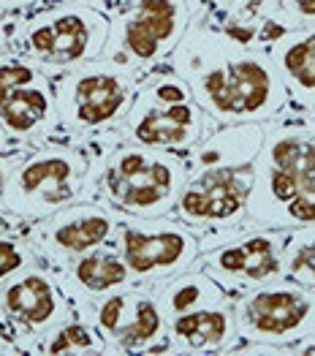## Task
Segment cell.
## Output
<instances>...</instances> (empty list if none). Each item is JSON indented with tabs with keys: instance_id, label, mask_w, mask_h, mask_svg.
<instances>
[{
	"instance_id": "cell-15",
	"label": "cell",
	"mask_w": 315,
	"mask_h": 356,
	"mask_svg": "<svg viewBox=\"0 0 315 356\" xmlns=\"http://www.w3.org/2000/svg\"><path fill=\"white\" fill-rule=\"evenodd\" d=\"M250 185L253 163L234 169L191 172L172 215L199 234L239 226L245 220Z\"/></svg>"
},
{
	"instance_id": "cell-4",
	"label": "cell",
	"mask_w": 315,
	"mask_h": 356,
	"mask_svg": "<svg viewBox=\"0 0 315 356\" xmlns=\"http://www.w3.org/2000/svg\"><path fill=\"white\" fill-rule=\"evenodd\" d=\"M92 182V163L79 147L47 145L19 158L6 179L0 212L35 223L52 212L87 199Z\"/></svg>"
},
{
	"instance_id": "cell-21",
	"label": "cell",
	"mask_w": 315,
	"mask_h": 356,
	"mask_svg": "<svg viewBox=\"0 0 315 356\" xmlns=\"http://www.w3.org/2000/svg\"><path fill=\"white\" fill-rule=\"evenodd\" d=\"M152 294L158 299L166 321L182 313H193L201 307H212V305H223L231 302V297L223 291L220 283H215L204 269L191 267L174 277L152 283Z\"/></svg>"
},
{
	"instance_id": "cell-29",
	"label": "cell",
	"mask_w": 315,
	"mask_h": 356,
	"mask_svg": "<svg viewBox=\"0 0 315 356\" xmlns=\"http://www.w3.org/2000/svg\"><path fill=\"white\" fill-rule=\"evenodd\" d=\"M35 3L38 0H0V14H17V11H25Z\"/></svg>"
},
{
	"instance_id": "cell-8",
	"label": "cell",
	"mask_w": 315,
	"mask_h": 356,
	"mask_svg": "<svg viewBox=\"0 0 315 356\" xmlns=\"http://www.w3.org/2000/svg\"><path fill=\"white\" fill-rule=\"evenodd\" d=\"M242 354H286L315 332V289L275 277L231 299Z\"/></svg>"
},
{
	"instance_id": "cell-30",
	"label": "cell",
	"mask_w": 315,
	"mask_h": 356,
	"mask_svg": "<svg viewBox=\"0 0 315 356\" xmlns=\"http://www.w3.org/2000/svg\"><path fill=\"white\" fill-rule=\"evenodd\" d=\"M14 147H17V142H14V139L6 134V128L0 125V155H6V152H17Z\"/></svg>"
},
{
	"instance_id": "cell-6",
	"label": "cell",
	"mask_w": 315,
	"mask_h": 356,
	"mask_svg": "<svg viewBox=\"0 0 315 356\" xmlns=\"http://www.w3.org/2000/svg\"><path fill=\"white\" fill-rule=\"evenodd\" d=\"M109 41V14L79 0H58L22 22V58L35 63L52 79L104 58Z\"/></svg>"
},
{
	"instance_id": "cell-10",
	"label": "cell",
	"mask_w": 315,
	"mask_h": 356,
	"mask_svg": "<svg viewBox=\"0 0 315 356\" xmlns=\"http://www.w3.org/2000/svg\"><path fill=\"white\" fill-rule=\"evenodd\" d=\"M283 229L253 226H231L220 232L201 234V256L196 267L204 269L215 283L223 286L231 299L248 289L283 277Z\"/></svg>"
},
{
	"instance_id": "cell-28",
	"label": "cell",
	"mask_w": 315,
	"mask_h": 356,
	"mask_svg": "<svg viewBox=\"0 0 315 356\" xmlns=\"http://www.w3.org/2000/svg\"><path fill=\"white\" fill-rule=\"evenodd\" d=\"M22 155H0V196H3V188H6V179L11 175V169L19 163Z\"/></svg>"
},
{
	"instance_id": "cell-18",
	"label": "cell",
	"mask_w": 315,
	"mask_h": 356,
	"mask_svg": "<svg viewBox=\"0 0 315 356\" xmlns=\"http://www.w3.org/2000/svg\"><path fill=\"white\" fill-rule=\"evenodd\" d=\"M58 277L65 294L74 302V310L85 316L92 302L134 283L117 248H98L79 259H71L68 264H60Z\"/></svg>"
},
{
	"instance_id": "cell-12",
	"label": "cell",
	"mask_w": 315,
	"mask_h": 356,
	"mask_svg": "<svg viewBox=\"0 0 315 356\" xmlns=\"http://www.w3.org/2000/svg\"><path fill=\"white\" fill-rule=\"evenodd\" d=\"M0 125L17 145L60 131L55 79L22 55H0Z\"/></svg>"
},
{
	"instance_id": "cell-2",
	"label": "cell",
	"mask_w": 315,
	"mask_h": 356,
	"mask_svg": "<svg viewBox=\"0 0 315 356\" xmlns=\"http://www.w3.org/2000/svg\"><path fill=\"white\" fill-rule=\"evenodd\" d=\"M245 220L283 232L315 226V131L302 109L264 122Z\"/></svg>"
},
{
	"instance_id": "cell-22",
	"label": "cell",
	"mask_w": 315,
	"mask_h": 356,
	"mask_svg": "<svg viewBox=\"0 0 315 356\" xmlns=\"http://www.w3.org/2000/svg\"><path fill=\"white\" fill-rule=\"evenodd\" d=\"M41 354L49 356H79V354H106V343L95 324L85 313H74L60 327H55L41 340Z\"/></svg>"
},
{
	"instance_id": "cell-31",
	"label": "cell",
	"mask_w": 315,
	"mask_h": 356,
	"mask_svg": "<svg viewBox=\"0 0 315 356\" xmlns=\"http://www.w3.org/2000/svg\"><path fill=\"white\" fill-rule=\"evenodd\" d=\"M0 354H17V343L8 340L6 334H0Z\"/></svg>"
},
{
	"instance_id": "cell-3",
	"label": "cell",
	"mask_w": 315,
	"mask_h": 356,
	"mask_svg": "<svg viewBox=\"0 0 315 356\" xmlns=\"http://www.w3.org/2000/svg\"><path fill=\"white\" fill-rule=\"evenodd\" d=\"M188 158L174 149L122 142L98 169V191L122 218L172 215L188 182Z\"/></svg>"
},
{
	"instance_id": "cell-20",
	"label": "cell",
	"mask_w": 315,
	"mask_h": 356,
	"mask_svg": "<svg viewBox=\"0 0 315 356\" xmlns=\"http://www.w3.org/2000/svg\"><path fill=\"white\" fill-rule=\"evenodd\" d=\"M264 145V122H234L212 128L196 147L191 149L188 169H234L250 166Z\"/></svg>"
},
{
	"instance_id": "cell-25",
	"label": "cell",
	"mask_w": 315,
	"mask_h": 356,
	"mask_svg": "<svg viewBox=\"0 0 315 356\" xmlns=\"http://www.w3.org/2000/svg\"><path fill=\"white\" fill-rule=\"evenodd\" d=\"M280 6L291 14V19L296 25L315 22V0H280Z\"/></svg>"
},
{
	"instance_id": "cell-9",
	"label": "cell",
	"mask_w": 315,
	"mask_h": 356,
	"mask_svg": "<svg viewBox=\"0 0 315 356\" xmlns=\"http://www.w3.org/2000/svg\"><path fill=\"white\" fill-rule=\"evenodd\" d=\"M191 25V0H115L104 58L144 76L172 58Z\"/></svg>"
},
{
	"instance_id": "cell-27",
	"label": "cell",
	"mask_w": 315,
	"mask_h": 356,
	"mask_svg": "<svg viewBox=\"0 0 315 356\" xmlns=\"http://www.w3.org/2000/svg\"><path fill=\"white\" fill-rule=\"evenodd\" d=\"M286 354H296V356H315V332L313 334H307L305 340H299V343H293V346H288Z\"/></svg>"
},
{
	"instance_id": "cell-7",
	"label": "cell",
	"mask_w": 315,
	"mask_h": 356,
	"mask_svg": "<svg viewBox=\"0 0 315 356\" xmlns=\"http://www.w3.org/2000/svg\"><path fill=\"white\" fill-rule=\"evenodd\" d=\"M142 74L98 58L76 65L55 79L60 131L71 136H90L122 125L128 118Z\"/></svg>"
},
{
	"instance_id": "cell-24",
	"label": "cell",
	"mask_w": 315,
	"mask_h": 356,
	"mask_svg": "<svg viewBox=\"0 0 315 356\" xmlns=\"http://www.w3.org/2000/svg\"><path fill=\"white\" fill-rule=\"evenodd\" d=\"M35 248L28 237H14V234H0V283L8 277L19 275L22 269L35 264Z\"/></svg>"
},
{
	"instance_id": "cell-23",
	"label": "cell",
	"mask_w": 315,
	"mask_h": 356,
	"mask_svg": "<svg viewBox=\"0 0 315 356\" xmlns=\"http://www.w3.org/2000/svg\"><path fill=\"white\" fill-rule=\"evenodd\" d=\"M280 261H283V277L315 289V226L286 232Z\"/></svg>"
},
{
	"instance_id": "cell-26",
	"label": "cell",
	"mask_w": 315,
	"mask_h": 356,
	"mask_svg": "<svg viewBox=\"0 0 315 356\" xmlns=\"http://www.w3.org/2000/svg\"><path fill=\"white\" fill-rule=\"evenodd\" d=\"M207 3L212 6V11H215L218 22H223V19L236 17L239 11H245V8L256 6V3H261V0H207Z\"/></svg>"
},
{
	"instance_id": "cell-1",
	"label": "cell",
	"mask_w": 315,
	"mask_h": 356,
	"mask_svg": "<svg viewBox=\"0 0 315 356\" xmlns=\"http://www.w3.org/2000/svg\"><path fill=\"white\" fill-rule=\"evenodd\" d=\"M169 60L218 125L269 122L291 109L286 82L269 52L234 41L212 22L193 19Z\"/></svg>"
},
{
	"instance_id": "cell-5",
	"label": "cell",
	"mask_w": 315,
	"mask_h": 356,
	"mask_svg": "<svg viewBox=\"0 0 315 356\" xmlns=\"http://www.w3.org/2000/svg\"><path fill=\"white\" fill-rule=\"evenodd\" d=\"M212 128H218V122L196 104L188 82L174 68L144 74L134 106L122 120L125 142L182 155H188Z\"/></svg>"
},
{
	"instance_id": "cell-32",
	"label": "cell",
	"mask_w": 315,
	"mask_h": 356,
	"mask_svg": "<svg viewBox=\"0 0 315 356\" xmlns=\"http://www.w3.org/2000/svg\"><path fill=\"white\" fill-rule=\"evenodd\" d=\"M3 38H6V28H3V19H0V49H3Z\"/></svg>"
},
{
	"instance_id": "cell-33",
	"label": "cell",
	"mask_w": 315,
	"mask_h": 356,
	"mask_svg": "<svg viewBox=\"0 0 315 356\" xmlns=\"http://www.w3.org/2000/svg\"><path fill=\"white\" fill-rule=\"evenodd\" d=\"M79 3H90V6H95V8H98V3H104V0H79Z\"/></svg>"
},
{
	"instance_id": "cell-17",
	"label": "cell",
	"mask_w": 315,
	"mask_h": 356,
	"mask_svg": "<svg viewBox=\"0 0 315 356\" xmlns=\"http://www.w3.org/2000/svg\"><path fill=\"white\" fill-rule=\"evenodd\" d=\"M239 343L231 302L182 313L166 321V351L174 354H223Z\"/></svg>"
},
{
	"instance_id": "cell-19",
	"label": "cell",
	"mask_w": 315,
	"mask_h": 356,
	"mask_svg": "<svg viewBox=\"0 0 315 356\" xmlns=\"http://www.w3.org/2000/svg\"><path fill=\"white\" fill-rule=\"evenodd\" d=\"M293 109H315V22L288 30L269 49Z\"/></svg>"
},
{
	"instance_id": "cell-13",
	"label": "cell",
	"mask_w": 315,
	"mask_h": 356,
	"mask_svg": "<svg viewBox=\"0 0 315 356\" xmlns=\"http://www.w3.org/2000/svg\"><path fill=\"white\" fill-rule=\"evenodd\" d=\"M87 318L106 343V354L166 351V316L152 286L128 283L90 305Z\"/></svg>"
},
{
	"instance_id": "cell-16",
	"label": "cell",
	"mask_w": 315,
	"mask_h": 356,
	"mask_svg": "<svg viewBox=\"0 0 315 356\" xmlns=\"http://www.w3.org/2000/svg\"><path fill=\"white\" fill-rule=\"evenodd\" d=\"M74 313V302L60 277L38 264L0 283V324L11 332H22L33 343H41Z\"/></svg>"
},
{
	"instance_id": "cell-11",
	"label": "cell",
	"mask_w": 315,
	"mask_h": 356,
	"mask_svg": "<svg viewBox=\"0 0 315 356\" xmlns=\"http://www.w3.org/2000/svg\"><path fill=\"white\" fill-rule=\"evenodd\" d=\"M134 283L152 286L196 267L201 256V234L174 215L158 218H122L115 239Z\"/></svg>"
},
{
	"instance_id": "cell-14",
	"label": "cell",
	"mask_w": 315,
	"mask_h": 356,
	"mask_svg": "<svg viewBox=\"0 0 315 356\" xmlns=\"http://www.w3.org/2000/svg\"><path fill=\"white\" fill-rule=\"evenodd\" d=\"M120 212L101 202H74L52 212L49 218L35 220L25 237L38 256L49 259L55 267L68 264L98 248H115Z\"/></svg>"
}]
</instances>
